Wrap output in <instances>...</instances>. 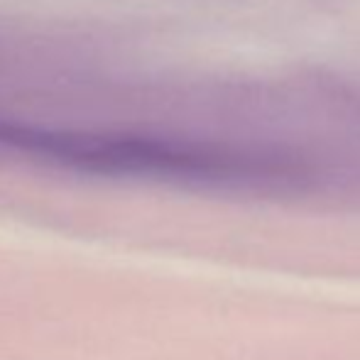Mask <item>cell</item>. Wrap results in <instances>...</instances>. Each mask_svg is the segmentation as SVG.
Listing matches in <instances>:
<instances>
[]
</instances>
